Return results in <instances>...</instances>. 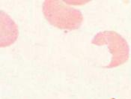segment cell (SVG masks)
<instances>
[{
  "instance_id": "cell-3",
  "label": "cell",
  "mask_w": 131,
  "mask_h": 99,
  "mask_svg": "<svg viewBox=\"0 0 131 99\" xmlns=\"http://www.w3.org/2000/svg\"><path fill=\"white\" fill-rule=\"evenodd\" d=\"M18 26L10 16L0 10V47L13 44L18 38Z\"/></svg>"
},
{
  "instance_id": "cell-2",
  "label": "cell",
  "mask_w": 131,
  "mask_h": 99,
  "mask_svg": "<svg viewBox=\"0 0 131 99\" xmlns=\"http://www.w3.org/2000/svg\"><path fill=\"white\" fill-rule=\"evenodd\" d=\"M91 43L97 46L107 45L112 54V58L110 65L106 66V68H116L127 62L129 59V45L127 41L116 32H101L94 37Z\"/></svg>"
},
{
  "instance_id": "cell-1",
  "label": "cell",
  "mask_w": 131,
  "mask_h": 99,
  "mask_svg": "<svg viewBox=\"0 0 131 99\" xmlns=\"http://www.w3.org/2000/svg\"><path fill=\"white\" fill-rule=\"evenodd\" d=\"M43 13L51 25L61 29H77L83 21V16L80 11L66 5L62 1H44Z\"/></svg>"
}]
</instances>
